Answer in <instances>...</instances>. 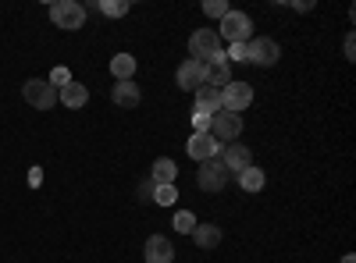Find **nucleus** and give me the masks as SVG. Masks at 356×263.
Segmentation results:
<instances>
[{
    "instance_id": "obj_26",
    "label": "nucleus",
    "mask_w": 356,
    "mask_h": 263,
    "mask_svg": "<svg viewBox=\"0 0 356 263\" xmlns=\"http://www.w3.org/2000/svg\"><path fill=\"white\" fill-rule=\"evenodd\" d=\"M211 118H214V114H207V110H193V132H211Z\"/></svg>"
},
{
    "instance_id": "obj_31",
    "label": "nucleus",
    "mask_w": 356,
    "mask_h": 263,
    "mask_svg": "<svg viewBox=\"0 0 356 263\" xmlns=\"http://www.w3.org/2000/svg\"><path fill=\"white\" fill-rule=\"evenodd\" d=\"M292 8H296V11H310V8H314V0H296Z\"/></svg>"
},
{
    "instance_id": "obj_6",
    "label": "nucleus",
    "mask_w": 356,
    "mask_h": 263,
    "mask_svg": "<svg viewBox=\"0 0 356 263\" xmlns=\"http://www.w3.org/2000/svg\"><path fill=\"white\" fill-rule=\"evenodd\" d=\"M250 28H253V22H250L246 11H228L221 18V40H228V43H250Z\"/></svg>"
},
{
    "instance_id": "obj_28",
    "label": "nucleus",
    "mask_w": 356,
    "mask_h": 263,
    "mask_svg": "<svg viewBox=\"0 0 356 263\" xmlns=\"http://www.w3.org/2000/svg\"><path fill=\"white\" fill-rule=\"evenodd\" d=\"M228 57H232V61H250V43H232Z\"/></svg>"
},
{
    "instance_id": "obj_8",
    "label": "nucleus",
    "mask_w": 356,
    "mask_h": 263,
    "mask_svg": "<svg viewBox=\"0 0 356 263\" xmlns=\"http://www.w3.org/2000/svg\"><path fill=\"white\" fill-rule=\"evenodd\" d=\"M278 57H282V50H278V43H275L271 36H257V40H250V65H257V68H271V65H278Z\"/></svg>"
},
{
    "instance_id": "obj_32",
    "label": "nucleus",
    "mask_w": 356,
    "mask_h": 263,
    "mask_svg": "<svg viewBox=\"0 0 356 263\" xmlns=\"http://www.w3.org/2000/svg\"><path fill=\"white\" fill-rule=\"evenodd\" d=\"M342 263H356V260H353V256H342Z\"/></svg>"
},
{
    "instance_id": "obj_14",
    "label": "nucleus",
    "mask_w": 356,
    "mask_h": 263,
    "mask_svg": "<svg viewBox=\"0 0 356 263\" xmlns=\"http://www.w3.org/2000/svg\"><path fill=\"white\" fill-rule=\"evenodd\" d=\"M111 100H114L118 107H136V103H139V85H136V78H129V82H114Z\"/></svg>"
},
{
    "instance_id": "obj_2",
    "label": "nucleus",
    "mask_w": 356,
    "mask_h": 263,
    "mask_svg": "<svg viewBox=\"0 0 356 263\" xmlns=\"http://www.w3.org/2000/svg\"><path fill=\"white\" fill-rule=\"evenodd\" d=\"M50 22L65 28V33H75V28L86 25V8L79 0H57V4H50Z\"/></svg>"
},
{
    "instance_id": "obj_13",
    "label": "nucleus",
    "mask_w": 356,
    "mask_h": 263,
    "mask_svg": "<svg viewBox=\"0 0 356 263\" xmlns=\"http://www.w3.org/2000/svg\"><path fill=\"white\" fill-rule=\"evenodd\" d=\"M232 82V68L225 57H218V61L203 65V85H214V90H225V85Z\"/></svg>"
},
{
    "instance_id": "obj_7",
    "label": "nucleus",
    "mask_w": 356,
    "mask_h": 263,
    "mask_svg": "<svg viewBox=\"0 0 356 263\" xmlns=\"http://www.w3.org/2000/svg\"><path fill=\"white\" fill-rule=\"evenodd\" d=\"M211 135H214L218 142L239 139V135H243V118H239V114H228V110H218L214 118H211Z\"/></svg>"
},
{
    "instance_id": "obj_11",
    "label": "nucleus",
    "mask_w": 356,
    "mask_h": 263,
    "mask_svg": "<svg viewBox=\"0 0 356 263\" xmlns=\"http://www.w3.org/2000/svg\"><path fill=\"white\" fill-rule=\"evenodd\" d=\"M178 90H186V93H196L200 85H203V65L200 61H186V65H178Z\"/></svg>"
},
{
    "instance_id": "obj_16",
    "label": "nucleus",
    "mask_w": 356,
    "mask_h": 263,
    "mask_svg": "<svg viewBox=\"0 0 356 263\" xmlns=\"http://www.w3.org/2000/svg\"><path fill=\"white\" fill-rule=\"evenodd\" d=\"M196 110L218 114L221 110V90H214V85H200L196 90Z\"/></svg>"
},
{
    "instance_id": "obj_23",
    "label": "nucleus",
    "mask_w": 356,
    "mask_h": 263,
    "mask_svg": "<svg viewBox=\"0 0 356 263\" xmlns=\"http://www.w3.org/2000/svg\"><path fill=\"white\" fill-rule=\"evenodd\" d=\"M175 199H178V189L175 185H157L154 203H161V207H175Z\"/></svg>"
},
{
    "instance_id": "obj_3",
    "label": "nucleus",
    "mask_w": 356,
    "mask_h": 263,
    "mask_svg": "<svg viewBox=\"0 0 356 263\" xmlns=\"http://www.w3.org/2000/svg\"><path fill=\"white\" fill-rule=\"evenodd\" d=\"M22 100H25L29 107H36V110H50V107L57 103V90H54L47 78H29V82L22 85Z\"/></svg>"
},
{
    "instance_id": "obj_30",
    "label": "nucleus",
    "mask_w": 356,
    "mask_h": 263,
    "mask_svg": "<svg viewBox=\"0 0 356 263\" xmlns=\"http://www.w3.org/2000/svg\"><path fill=\"white\" fill-rule=\"evenodd\" d=\"M342 53L349 57V61H353V57H356V43H353V36H346V46H342Z\"/></svg>"
},
{
    "instance_id": "obj_4",
    "label": "nucleus",
    "mask_w": 356,
    "mask_h": 263,
    "mask_svg": "<svg viewBox=\"0 0 356 263\" xmlns=\"http://www.w3.org/2000/svg\"><path fill=\"white\" fill-rule=\"evenodd\" d=\"M228 167L221 164V157H211V160H203L200 164V174H196V182H200V189L203 192H221L225 185H228Z\"/></svg>"
},
{
    "instance_id": "obj_21",
    "label": "nucleus",
    "mask_w": 356,
    "mask_h": 263,
    "mask_svg": "<svg viewBox=\"0 0 356 263\" xmlns=\"http://www.w3.org/2000/svg\"><path fill=\"white\" fill-rule=\"evenodd\" d=\"M97 8H100L107 18H122V15H129V8H132V4H129V0H100Z\"/></svg>"
},
{
    "instance_id": "obj_9",
    "label": "nucleus",
    "mask_w": 356,
    "mask_h": 263,
    "mask_svg": "<svg viewBox=\"0 0 356 263\" xmlns=\"http://www.w3.org/2000/svg\"><path fill=\"white\" fill-rule=\"evenodd\" d=\"M186 153L193 157V160H211V157H218L221 153V142L211 135V132H193V139L186 142Z\"/></svg>"
},
{
    "instance_id": "obj_17",
    "label": "nucleus",
    "mask_w": 356,
    "mask_h": 263,
    "mask_svg": "<svg viewBox=\"0 0 356 263\" xmlns=\"http://www.w3.org/2000/svg\"><path fill=\"white\" fill-rule=\"evenodd\" d=\"M86 100H89V90H86V85L82 82H68L65 85V90H61V103L65 107H72V110H79V107H86Z\"/></svg>"
},
{
    "instance_id": "obj_15",
    "label": "nucleus",
    "mask_w": 356,
    "mask_h": 263,
    "mask_svg": "<svg viewBox=\"0 0 356 263\" xmlns=\"http://www.w3.org/2000/svg\"><path fill=\"white\" fill-rule=\"evenodd\" d=\"M150 178H154L157 185H175V178H178V167H175V160L157 157V160H154V167H150Z\"/></svg>"
},
{
    "instance_id": "obj_12",
    "label": "nucleus",
    "mask_w": 356,
    "mask_h": 263,
    "mask_svg": "<svg viewBox=\"0 0 356 263\" xmlns=\"http://www.w3.org/2000/svg\"><path fill=\"white\" fill-rule=\"evenodd\" d=\"M146 263H175V246L164 235L146 239Z\"/></svg>"
},
{
    "instance_id": "obj_29",
    "label": "nucleus",
    "mask_w": 356,
    "mask_h": 263,
    "mask_svg": "<svg viewBox=\"0 0 356 263\" xmlns=\"http://www.w3.org/2000/svg\"><path fill=\"white\" fill-rule=\"evenodd\" d=\"M43 182V167H33L29 171V185H40Z\"/></svg>"
},
{
    "instance_id": "obj_10",
    "label": "nucleus",
    "mask_w": 356,
    "mask_h": 263,
    "mask_svg": "<svg viewBox=\"0 0 356 263\" xmlns=\"http://www.w3.org/2000/svg\"><path fill=\"white\" fill-rule=\"evenodd\" d=\"M221 164L228 167V174H239V171L253 167L250 146H243V142H232V146H225V153H221Z\"/></svg>"
},
{
    "instance_id": "obj_27",
    "label": "nucleus",
    "mask_w": 356,
    "mask_h": 263,
    "mask_svg": "<svg viewBox=\"0 0 356 263\" xmlns=\"http://www.w3.org/2000/svg\"><path fill=\"white\" fill-rule=\"evenodd\" d=\"M47 82H50V85H54V90H57V85H61V90H65V85H68V82H72V71H68V68H54V71H50V78H47Z\"/></svg>"
},
{
    "instance_id": "obj_22",
    "label": "nucleus",
    "mask_w": 356,
    "mask_h": 263,
    "mask_svg": "<svg viewBox=\"0 0 356 263\" xmlns=\"http://www.w3.org/2000/svg\"><path fill=\"white\" fill-rule=\"evenodd\" d=\"M175 231H182V235H193V231H196V217H193L189 210H178V214H175Z\"/></svg>"
},
{
    "instance_id": "obj_5",
    "label": "nucleus",
    "mask_w": 356,
    "mask_h": 263,
    "mask_svg": "<svg viewBox=\"0 0 356 263\" xmlns=\"http://www.w3.org/2000/svg\"><path fill=\"white\" fill-rule=\"evenodd\" d=\"M250 103H253L250 82H235V78H232L225 90H221V110H228V114H243Z\"/></svg>"
},
{
    "instance_id": "obj_24",
    "label": "nucleus",
    "mask_w": 356,
    "mask_h": 263,
    "mask_svg": "<svg viewBox=\"0 0 356 263\" xmlns=\"http://www.w3.org/2000/svg\"><path fill=\"white\" fill-rule=\"evenodd\" d=\"M154 192H157V182H154V178H143V182L136 185V196H139L143 203H154Z\"/></svg>"
},
{
    "instance_id": "obj_18",
    "label": "nucleus",
    "mask_w": 356,
    "mask_h": 263,
    "mask_svg": "<svg viewBox=\"0 0 356 263\" xmlns=\"http://www.w3.org/2000/svg\"><path fill=\"white\" fill-rule=\"evenodd\" d=\"M111 75H114L118 82L136 78V57H132V53H118L114 61H111Z\"/></svg>"
},
{
    "instance_id": "obj_20",
    "label": "nucleus",
    "mask_w": 356,
    "mask_h": 263,
    "mask_svg": "<svg viewBox=\"0 0 356 263\" xmlns=\"http://www.w3.org/2000/svg\"><path fill=\"white\" fill-rule=\"evenodd\" d=\"M235 178H239V185H243L246 192H260V189H264V171H260V167H246V171L235 174Z\"/></svg>"
},
{
    "instance_id": "obj_1",
    "label": "nucleus",
    "mask_w": 356,
    "mask_h": 263,
    "mask_svg": "<svg viewBox=\"0 0 356 263\" xmlns=\"http://www.w3.org/2000/svg\"><path fill=\"white\" fill-rule=\"evenodd\" d=\"M189 61H200V65H211V61H218V57H225L221 53V36L214 33V28H196L193 33V40H189Z\"/></svg>"
},
{
    "instance_id": "obj_25",
    "label": "nucleus",
    "mask_w": 356,
    "mask_h": 263,
    "mask_svg": "<svg viewBox=\"0 0 356 263\" xmlns=\"http://www.w3.org/2000/svg\"><path fill=\"white\" fill-rule=\"evenodd\" d=\"M203 11L211 15V18H225L232 8H228V0H207V4H203Z\"/></svg>"
},
{
    "instance_id": "obj_19",
    "label": "nucleus",
    "mask_w": 356,
    "mask_h": 263,
    "mask_svg": "<svg viewBox=\"0 0 356 263\" xmlns=\"http://www.w3.org/2000/svg\"><path fill=\"white\" fill-rule=\"evenodd\" d=\"M193 239H196L200 249H214V246L221 242V228H218V224H196Z\"/></svg>"
}]
</instances>
